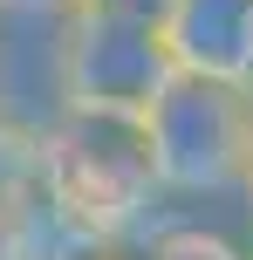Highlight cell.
Here are the masks:
<instances>
[{
	"label": "cell",
	"instance_id": "obj_2",
	"mask_svg": "<svg viewBox=\"0 0 253 260\" xmlns=\"http://www.w3.org/2000/svg\"><path fill=\"white\" fill-rule=\"evenodd\" d=\"M178 62L158 21H130L110 7H76L62 21V103L68 117L144 123L151 103L171 89Z\"/></svg>",
	"mask_w": 253,
	"mask_h": 260
},
{
	"label": "cell",
	"instance_id": "obj_1",
	"mask_svg": "<svg viewBox=\"0 0 253 260\" xmlns=\"http://www.w3.org/2000/svg\"><path fill=\"white\" fill-rule=\"evenodd\" d=\"M144 151L158 192L246 199L253 185V89L212 76H171L144 117Z\"/></svg>",
	"mask_w": 253,
	"mask_h": 260
},
{
	"label": "cell",
	"instance_id": "obj_5",
	"mask_svg": "<svg viewBox=\"0 0 253 260\" xmlns=\"http://www.w3.org/2000/svg\"><path fill=\"white\" fill-rule=\"evenodd\" d=\"M246 206H253V185H246Z\"/></svg>",
	"mask_w": 253,
	"mask_h": 260
},
{
	"label": "cell",
	"instance_id": "obj_4",
	"mask_svg": "<svg viewBox=\"0 0 253 260\" xmlns=\"http://www.w3.org/2000/svg\"><path fill=\"white\" fill-rule=\"evenodd\" d=\"M89 7H110V14H130V21H158L164 27V7H171V0H89Z\"/></svg>",
	"mask_w": 253,
	"mask_h": 260
},
{
	"label": "cell",
	"instance_id": "obj_3",
	"mask_svg": "<svg viewBox=\"0 0 253 260\" xmlns=\"http://www.w3.org/2000/svg\"><path fill=\"white\" fill-rule=\"evenodd\" d=\"M89 0H0V21H68Z\"/></svg>",
	"mask_w": 253,
	"mask_h": 260
}]
</instances>
